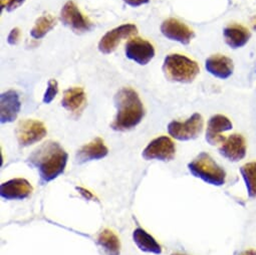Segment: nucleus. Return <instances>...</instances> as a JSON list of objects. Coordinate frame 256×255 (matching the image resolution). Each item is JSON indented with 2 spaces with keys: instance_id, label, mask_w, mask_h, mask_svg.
<instances>
[{
  "instance_id": "f257e3e1",
  "label": "nucleus",
  "mask_w": 256,
  "mask_h": 255,
  "mask_svg": "<svg viewBox=\"0 0 256 255\" xmlns=\"http://www.w3.org/2000/svg\"><path fill=\"white\" fill-rule=\"evenodd\" d=\"M68 159V153L58 142L48 141L38 147L26 162L38 170L40 182L46 184L64 172Z\"/></svg>"
},
{
  "instance_id": "f03ea898",
  "label": "nucleus",
  "mask_w": 256,
  "mask_h": 255,
  "mask_svg": "<svg viewBox=\"0 0 256 255\" xmlns=\"http://www.w3.org/2000/svg\"><path fill=\"white\" fill-rule=\"evenodd\" d=\"M116 114L110 126L114 131L124 132L138 126L145 116L143 102L133 88H122L114 96Z\"/></svg>"
},
{
  "instance_id": "7ed1b4c3",
  "label": "nucleus",
  "mask_w": 256,
  "mask_h": 255,
  "mask_svg": "<svg viewBox=\"0 0 256 255\" xmlns=\"http://www.w3.org/2000/svg\"><path fill=\"white\" fill-rule=\"evenodd\" d=\"M162 70L168 80L181 84L192 82L200 72L195 60L179 54H168L164 60Z\"/></svg>"
},
{
  "instance_id": "20e7f679",
  "label": "nucleus",
  "mask_w": 256,
  "mask_h": 255,
  "mask_svg": "<svg viewBox=\"0 0 256 255\" xmlns=\"http://www.w3.org/2000/svg\"><path fill=\"white\" fill-rule=\"evenodd\" d=\"M189 172L205 183L220 187L226 182V172L215 160L205 152L200 153L192 162L188 164Z\"/></svg>"
},
{
  "instance_id": "39448f33",
  "label": "nucleus",
  "mask_w": 256,
  "mask_h": 255,
  "mask_svg": "<svg viewBox=\"0 0 256 255\" xmlns=\"http://www.w3.org/2000/svg\"><path fill=\"white\" fill-rule=\"evenodd\" d=\"M204 120L200 114H194L185 122L172 120L168 124V133L179 141L196 139L203 131Z\"/></svg>"
},
{
  "instance_id": "423d86ee",
  "label": "nucleus",
  "mask_w": 256,
  "mask_h": 255,
  "mask_svg": "<svg viewBox=\"0 0 256 255\" xmlns=\"http://www.w3.org/2000/svg\"><path fill=\"white\" fill-rule=\"evenodd\" d=\"M48 134L44 122L36 120H20L16 126V135L22 147H28L42 141Z\"/></svg>"
},
{
  "instance_id": "0eeeda50",
  "label": "nucleus",
  "mask_w": 256,
  "mask_h": 255,
  "mask_svg": "<svg viewBox=\"0 0 256 255\" xmlns=\"http://www.w3.org/2000/svg\"><path fill=\"white\" fill-rule=\"evenodd\" d=\"M138 28L135 24H126L108 32L98 42V50L104 54L114 52L122 40L137 34Z\"/></svg>"
},
{
  "instance_id": "6e6552de",
  "label": "nucleus",
  "mask_w": 256,
  "mask_h": 255,
  "mask_svg": "<svg viewBox=\"0 0 256 255\" xmlns=\"http://www.w3.org/2000/svg\"><path fill=\"white\" fill-rule=\"evenodd\" d=\"M62 22L76 34L90 32L92 24L80 12L78 8L72 2H68L60 10Z\"/></svg>"
},
{
  "instance_id": "1a4fd4ad",
  "label": "nucleus",
  "mask_w": 256,
  "mask_h": 255,
  "mask_svg": "<svg viewBox=\"0 0 256 255\" xmlns=\"http://www.w3.org/2000/svg\"><path fill=\"white\" fill-rule=\"evenodd\" d=\"M175 155L176 146L174 142L166 136L151 141L142 153V157L145 160H159L164 162L172 161Z\"/></svg>"
},
{
  "instance_id": "9d476101",
  "label": "nucleus",
  "mask_w": 256,
  "mask_h": 255,
  "mask_svg": "<svg viewBox=\"0 0 256 255\" xmlns=\"http://www.w3.org/2000/svg\"><path fill=\"white\" fill-rule=\"evenodd\" d=\"M124 54L129 60L140 66H146L154 58L155 48L150 42L140 38H135L126 42Z\"/></svg>"
},
{
  "instance_id": "9b49d317",
  "label": "nucleus",
  "mask_w": 256,
  "mask_h": 255,
  "mask_svg": "<svg viewBox=\"0 0 256 255\" xmlns=\"http://www.w3.org/2000/svg\"><path fill=\"white\" fill-rule=\"evenodd\" d=\"M161 32L168 40L180 42L184 46L189 44L195 36L194 32L189 26L176 18L164 20L161 26Z\"/></svg>"
},
{
  "instance_id": "f8f14e48",
  "label": "nucleus",
  "mask_w": 256,
  "mask_h": 255,
  "mask_svg": "<svg viewBox=\"0 0 256 255\" xmlns=\"http://www.w3.org/2000/svg\"><path fill=\"white\" fill-rule=\"evenodd\" d=\"M232 128L233 124L227 116L223 114L212 116L208 120L207 124L205 136L206 142L211 146L222 144L226 140V138L222 134L227 131H230Z\"/></svg>"
},
{
  "instance_id": "ddd939ff",
  "label": "nucleus",
  "mask_w": 256,
  "mask_h": 255,
  "mask_svg": "<svg viewBox=\"0 0 256 255\" xmlns=\"http://www.w3.org/2000/svg\"><path fill=\"white\" fill-rule=\"evenodd\" d=\"M247 146L244 137L240 134H232L221 144L219 154L230 162H239L246 156Z\"/></svg>"
},
{
  "instance_id": "4468645a",
  "label": "nucleus",
  "mask_w": 256,
  "mask_h": 255,
  "mask_svg": "<svg viewBox=\"0 0 256 255\" xmlns=\"http://www.w3.org/2000/svg\"><path fill=\"white\" fill-rule=\"evenodd\" d=\"M34 188L24 178L12 179L0 186V196L6 200H24L30 196Z\"/></svg>"
},
{
  "instance_id": "2eb2a0df",
  "label": "nucleus",
  "mask_w": 256,
  "mask_h": 255,
  "mask_svg": "<svg viewBox=\"0 0 256 255\" xmlns=\"http://www.w3.org/2000/svg\"><path fill=\"white\" fill-rule=\"evenodd\" d=\"M22 108L20 94L16 90H8L0 96V120L2 124L16 120Z\"/></svg>"
},
{
  "instance_id": "dca6fc26",
  "label": "nucleus",
  "mask_w": 256,
  "mask_h": 255,
  "mask_svg": "<svg viewBox=\"0 0 256 255\" xmlns=\"http://www.w3.org/2000/svg\"><path fill=\"white\" fill-rule=\"evenodd\" d=\"M108 154V149L104 143L102 138H96L88 144L82 146L76 155V162L78 164H84L94 160H100L106 157Z\"/></svg>"
},
{
  "instance_id": "f3484780",
  "label": "nucleus",
  "mask_w": 256,
  "mask_h": 255,
  "mask_svg": "<svg viewBox=\"0 0 256 255\" xmlns=\"http://www.w3.org/2000/svg\"><path fill=\"white\" fill-rule=\"evenodd\" d=\"M205 68L213 76L226 80L232 76L234 66L231 58L222 54H215L206 60Z\"/></svg>"
},
{
  "instance_id": "a211bd4d",
  "label": "nucleus",
  "mask_w": 256,
  "mask_h": 255,
  "mask_svg": "<svg viewBox=\"0 0 256 255\" xmlns=\"http://www.w3.org/2000/svg\"><path fill=\"white\" fill-rule=\"evenodd\" d=\"M223 36L226 44L233 50L243 48L251 38L250 32L240 24L228 26L224 28Z\"/></svg>"
},
{
  "instance_id": "6ab92c4d",
  "label": "nucleus",
  "mask_w": 256,
  "mask_h": 255,
  "mask_svg": "<svg viewBox=\"0 0 256 255\" xmlns=\"http://www.w3.org/2000/svg\"><path fill=\"white\" fill-rule=\"evenodd\" d=\"M86 104V92L82 88L74 86L66 90L62 100V106L68 112H80Z\"/></svg>"
},
{
  "instance_id": "aec40b11",
  "label": "nucleus",
  "mask_w": 256,
  "mask_h": 255,
  "mask_svg": "<svg viewBox=\"0 0 256 255\" xmlns=\"http://www.w3.org/2000/svg\"><path fill=\"white\" fill-rule=\"evenodd\" d=\"M133 239L138 248L147 253L161 254L162 248L161 245L156 241V239L146 232L143 228H137L133 232Z\"/></svg>"
},
{
  "instance_id": "412c9836",
  "label": "nucleus",
  "mask_w": 256,
  "mask_h": 255,
  "mask_svg": "<svg viewBox=\"0 0 256 255\" xmlns=\"http://www.w3.org/2000/svg\"><path fill=\"white\" fill-rule=\"evenodd\" d=\"M240 175L244 181L247 195L250 199L256 198V161L248 162L239 169Z\"/></svg>"
},
{
  "instance_id": "4be33fe9",
  "label": "nucleus",
  "mask_w": 256,
  "mask_h": 255,
  "mask_svg": "<svg viewBox=\"0 0 256 255\" xmlns=\"http://www.w3.org/2000/svg\"><path fill=\"white\" fill-rule=\"evenodd\" d=\"M98 243L106 255H120V242L118 237L110 229L102 230L98 237Z\"/></svg>"
},
{
  "instance_id": "5701e85b",
  "label": "nucleus",
  "mask_w": 256,
  "mask_h": 255,
  "mask_svg": "<svg viewBox=\"0 0 256 255\" xmlns=\"http://www.w3.org/2000/svg\"><path fill=\"white\" fill-rule=\"evenodd\" d=\"M56 24V20L52 16H40L30 32V36L36 40L44 38Z\"/></svg>"
},
{
  "instance_id": "b1692460",
  "label": "nucleus",
  "mask_w": 256,
  "mask_h": 255,
  "mask_svg": "<svg viewBox=\"0 0 256 255\" xmlns=\"http://www.w3.org/2000/svg\"><path fill=\"white\" fill-rule=\"evenodd\" d=\"M58 92V84L56 80H50L48 82V88L44 96V102L50 104Z\"/></svg>"
},
{
  "instance_id": "393cba45",
  "label": "nucleus",
  "mask_w": 256,
  "mask_h": 255,
  "mask_svg": "<svg viewBox=\"0 0 256 255\" xmlns=\"http://www.w3.org/2000/svg\"><path fill=\"white\" fill-rule=\"evenodd\" d=\"M26 0H2V10L6 12H14L20 8Z\"/></svg>"
},
{
  "instance_id": "a878e982",
  "label": "nucleus",
  "mask_w": 256,
  "mask_h": 255,
  "mask_svg": "<svg viewBox=\"0 0 256 255\" xmlns=\"http://www.w3.org/2000/svg\"><path fill=\"white\" fill-rule=\"evenodd\" d=\"M20 28H16L10 32L8 38V42L10 46H16L20 42Z\"/></svg>"
},
{
  "instance_id": "bb28decb",
  "label": "nucleus",
  "mask_w": 256,
  "mask_h": 255,
  "mask_svg": "<svg viewBox=\"0 0 256 255\" xmlns=\"http://www.w3.org/2000/svg\"><path fill=\"white\" fill-rule=\"evenodd\" d=\"M150 0H124V2L132 8H138L143 4H149Z\"/></svg>"
},
{
  "instance_id": "cd10ccee",
  "label": "nucleus",
  "mask_w": 256,
  "mask_h": 255,
  "mask_svg": "<svg viewBox=\"0 0 256 255\" xmlns=\"http://www.w3.org/2000/svg\"><path fill=\"white\" fill-rule=\"evenodd\" d=\"M78 191V193L84 198V199H86V200H92L94 198V196L88 191V190H86V189H84V188H82V187H76V188Z\"/></svg>"
},
{
  "instance_id": "c85d7f7f",
  "label": "nucleus",
  "mask_w": 256,
  "mask_h": 255,
  "mask_svg": "<svg viewBox=\"0 0 256 255\" xmlns=\"http://www.w3.org/2000/svg\"><path fill=\"white\" fill-rule=\"evenodd\" d=\"M238 255H256V250L255 249H247L242 251L241 253H239Z\"/></svg>"
},
{
  "instance_id": "c756f323",
  "label": "nucleus",
  "mask_w": 256,
  "mask_h": 255,
  "mask_svg": "<svg viewBox=\"0 0 256 255\" xmlns=\"http://www.w3.org/2000/svg\"><path fill=\"white\" fill-rule=\"evenodd\" d=\"M250 24H251V26H252V28L256 32V16H253L252 18H251V22H250Z\"/></svg>"
},
{
  "instance_id": "7c9ffc66",
  "label": "nucleus",
  "mask_w": 256,
  "mask_h": 255,
  "mask_svg": "<svg viewBox=\"0 0 256 255\" xmlns=\"http://www.w3.org/2000/svg\"><path fill=\"white\" fill-rule=\"evenodd\" d=\"M173 255H184V254H173Z\"/></svg>"
}]
</instances>
